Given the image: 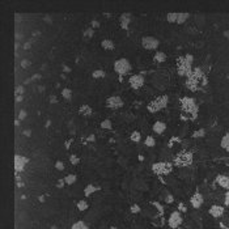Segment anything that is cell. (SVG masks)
I'll use <instances>...</instances> for the list:
<instances>
[{
  "instance_id": "obj_34",
  "label": "cell",
  "mask_w": 229,
  "mask_h": 229,
  "mask_svg": "<svg viewBox=\"0 0 229 229\" xmlns=\"http://www.w3.org/2000/svg\"><path fill=\"white\" fill-rule=\"evenodd\" d=\"M204 134H205V130L204 128H200V130L195 131L194 134H192V136L194 138H202V136H204Z\"/></svg>"
},
{
  "instance_id": "obj_41",
  "label": "cell",
  "mask_w": 229,
  "mask_h": 229,
  "mask_svg": "<svg viewBox=\"0 0 229 229\" xmlns=\"http://www.w3.org/2000/svg\"><path fill=\"white\" fill-rule=\"evenodd\" d=\"M16 93H17V96H21L22 93H24V87H22V85L17 87V88H16Z\"/></svg>"
},
{
  "instance_id": "obj_24",
  "label": "cell",
  "mask_w": 229,
  "mask_h": 229,
  "mask_svg": "<svg viewBox=\"0 0 229 229\" xmlns=\"http://www.w3.org/2000/svg\"><path fill=\"white\" fill-rule=\"evenodd\" d=\"M71 229H89L88 228V225L84 223V221H81V220H79V221H76L75 224H72V227Z\"/></svg>"
},
{
  "instance_id": "obj_25",
  "label": "cell",
  "mask_w": 229,
  "mask_h": 229,
  "mask_svg": "<svg viewBox=\"0 0 229 229\" xmlns=\"http://www.w3.org/2000/svg\"><path fill=\"white\" fill-rule=\"evenodd\" d=\"M88 207H89V204H88V202L87 200H84V199H82V200H79L77 202V210L79 211H87L88 210Z\"/></svg>"
},
{
  "instance_id": "obj_47",
  "label": "cell",
  "mask_w": 229,
  "mask_h": 229,
  "mask_svg": "<svg viewBox=\"0 0 229 229\" xmlns=\"http://www.w3.org/2000/svg\"><path fill=\"white\" fill-rule=\"evenodd\" d=\"M180 210H181L182 212H185V211H186V208H185V205H183V204H182V203L180 204Z\"/></svg>"
},
{
  "instance_id": "obj_49",
  "label": "cell",
  "mask_w": 229,
  "mask_h": 229,
  "mask_svg": "<svg viewBox=\"0 0 229 229\" xmlns=\"http://www.w3.org/2000/svg\"><path fill=\"white\" fill-rule=\"evenodd\" d=\"M21 99H22V96H17V97H16V101H17V102H20Z\"/></svg>"
},
{
  "instance_id": "obj_31",
  "label": "cell",
  "mask_w": 229,
  "mask_h": 229,
  "mask_svg": "<svg viewBox=\"0 0 229 229\" xmlns=\"http://www.w3.org/2000/svg\"><path fill=\"white\" fill-rule=\"evenodd\" d=\"M101 127H102V128H106V130H111V128H113L111 121H110V119H105V121H102V122H101Z\"/></svg>"
},
{
  "instance_id": "obj_3",
  "label": "cell",
  "mask_w": 229,
  "mask_h": 229,
  "mask_svg": "<svg viewBox=\"0 0 229 229\" xmlns=\"http://www.w3.org/2000/svg\"><path fill=\"white\" fill-rule=\"evenodd\" d=\"M168 102H169V97L166 94L160 96V97L155 98L153 101L149 102L148 106H147V109H148L149 113H157V111H160V110H162V109L166 108Z\"/></svg>"
},
{
  "instance_id": "obj_21",
  "label": "cell",
  "mask_w": 229,
  "mask_h": 229,
  "mask_svg": "<svg viewBox=\"0 0 229 229\" xmlns=\"http://www.w3.org/2000/svg\"><path fill=\"white\" fill-rule=\"evenodd\" d=\"M80 114L81 115H85V117H89V115H92L93 114V110H92V108L89 105H87V104H84L82 106H80Z\"/></svg>"
},
{
  "instance_id": "obj_11",
  "label": "cell",
  "mask_w": 229,
  "mask_h": 229,
  "mask_svg": "<svg viewBox=\"0 0 229 229\" xmlns=\"http://www.w3.org/2000/svg\"><path fill=\"white\" fill-rule=\"evenodd\" d=\"M128 82H130L131 88L139 89V88H141L143 85H144V77H143V75H140V74L132 75L130 77V80H128Z\"/></svg>"
},
{
  "instance_id": "obj_16",
  "label": "cell",
  "mask_w": 229,
  "mask_h": 229,
  "mask_svg": "<svg viewBox=\"0 0 229 229\" xmlns=\"http://www.w3.org/2000/svg\"><path fill=\"white\" fill-rule=\"evenodd\" d=\"M216 183H219V186L220 187H223V189H229V177H227V175H224V174H220V175H217L216 177Z\"/></svg>"
},
{
  "instance_id": "obj_26",
  "label": "cell",
  "mask_w": 229,
  "mask_h": 229,
  "mask_svg": "<svg viewBox=\"0 0 229 229\" xmlns=\"http://www.w3.org/2000/svg\"><path fill=\"white\" fill-rule=\"evenodd\" d=\"M144 145H147V147H149V148H152V147H155L156 145V140H155V138L153 136H147L145 138V140H144Z\"/></svg>"
},
{
  "instance_id": "obj_4",
  "label": "cell",
  "mask_w": 229,
  "mask_h": 229,
  "mask_svg": "<svg viewBox=\"0 0 229 229\" xmlns=\"http://www.w3.org/2000/svg\"><path fill=\"white\" fill-rule=\"evenodd\" d=\"M191 164H192V153L191 152L182 151L174 157V165H177V166H180V168L189 166V165H191Z\"/></svg>"
},
{
  "instance_id": "obj_12",
  "label": "cell",
  "mask_w": 229,
  "mask_h": 229,
  "mask_svg": "<svg viewBox=\"0 0 229 229\" xmlns=\"http://www.w3.org/2000/svg\"><path fill=\"white\" fill-rule=\"evenodd\" d=\"M28 162V158L24 157V156L16 155L15 156V169L16 172H22L25 168V164Z\"/></svg>"
},
{
  "instance_id": "obj_53",
  "label": "cell",
  "mask_w": 229,
  "mask_h": 229,
  "mask_svg": "<svg viewBox=\"0 0 229 229\" xmlns=\"http://www.w3.org/2000/svg\"><path fill=\"white\" fill-rule=\"evenodd\" d=\"M39 202H45V197H39Z\"/></svg>"
},
{
  "instance_id": "obj_7",
  "label": "cell",
  "mask_w": 229,
  "mask_h": 229,
  "mask_svg": "<svg viewBox=\"0 0 229 229\" xmlns=\"http://www.w3.org/2000/svg\"><path fill=\"white\" fill-rule=\"evenodd\" d=\"M130 69H131V64H130V62H128L126 58H121V59H118V60H115V63H114V71L117 72L118 75L123 76L126 74H128V72H130Z\"/></svg>"
},
{
  "instance_id": "obj_54",
  "label": "cell",
  "mask_w": 229,
  "mask_h": 229,
  "mask_svg": "<svg viewBox=\"0 0 229 229\" xmlns=\"http://www.w3.org/2000/svg\"><path fill=\"white\" fill-rule=\"evenodd\" d=\"M224 35H225V37H229V32H225V33H224Z\"/></svg>"
},
{
  "instance_id": "obj_23",
  "label": "cell",
  "mask_w": 229,
  "mask_h": 229,
  "mask_svg": "<svg viewBox=\"0 0 229 229\" xmlns=\"http://www.w3.org/2000/svg\"><path fill=\"white\" fill-rule=\"evenodd\" d=\"M64 181H66V185L71 186V185H74L75 182L77 181V177H76L75 174H68V175H66V177H64Z\"/></svg>"
},
{
  "instance_id": "obj_44",
  "label": "cell",
  "mask_w": 229,
  "mask_h": 229,
  "mask_svg": "<svg viewBox=\"0 0 229 229\" xmlns=\"http://www.w3.org/2000/svg\"><path fill=\"white\" fill-rule=\"evenodd\" d=\"M92 26H93V28H98V26H99V22L96 21V20H93V21H92Z\"/></svg>"
},
{
  "instance_id": "obj_17",
  "label": "cell",
  "mask_w": 229,
  "mask_h": 229,
  "mask_svg": "<svg viewBox=\"0 0 229 229\" xmlns=\"http://www.w3.org/2000/svg\"><path fill=\"white\" fill-rule=\"evenodd\" d=\"M165 130H166V123H164V122H156L153 124V131L156 134H162Z\"/></svg>"
},
{
  "instance_id": "obj_33",
  "label": "cell",
  "mask_w": 229,
  "mask_h": 229,
  "mask_svg": "<svg viewBox=\"0 0 229 229\" xmlns=\"http://www.w3.org/2000/svg\"><path fill=\"white\" fill-rule=\"evenodd\" d=\"M93 34H94V29H93V28H88V29H85L84 33H82V35H84V37H87V38L93 37Z\"/></svg>"
},
{
  "instance_id": "obj_42",
  "label": "cell",
  "mask_w": 229,
  "mask_h": 229,
  "mask_svg": "<svg viewBox=\"0 0 229 229\" xmlns=\"http://www.w3.org/2000/svg\"><path fill=\"white\" fill-rule=\"evenodd\" d=\"M165 200H166V203H169V204H170V203H173V202H174V199H173V195H170V194H169L168 197L165 198Z\"/></svg>"
},
{
  "instance_id": "obj_18",
  "label": "cell",
  "mask_w": 229,
  "mask_h": 229,
  "mask_svg": "<svg viewBox=\"0 0 229 229\" xmlns=\"http://www.w3.org/2000/svg\"><path fill=\"white\" fill-rule=\"evenodd\" d=\"M166 60V54L162 51H156V54L153 56V62L155 63H164Z\"/></svg>"
},
{
  "instance_id": "obj_48",
  "label": "cell",
  "mask_w": 229,
  "mask_h": 229,
  "mask_svg": "<svg viewBox=\"0 0 229 229\" xmlns=\"http://www.w3.org/2000/svg\"><path fill=\"white\" fill-rule=\"evenodd\" d=\"M39 77H41V75H34L32 77V80H35V79H39Z\"/></svg>"
},
{
  "instance_id": "obj_29",
  "label": "cell",
  "mask_w": 229,
  "mask_h": 229,
  "mask_svg": "<svg viewBox=\"0 0 229 229\" xmlns=\"http://www.w3.org/2000/svg\"><path fill=\"white\" fill-rule=\"evenodd\" d=\"M62 96H63V98H66V99H71L72 98V91L69 88L62 89Z\"/></svg>"
},
{
  "instance_id": "obj_13",
  "label": "cell",
  "mask_w": 229,
  "mask_h": 229,
  "mask_svg": "<svg viewBox=\"0 0 229 229\" xmlns=\"http://www.w3.org/2000/svg\"><path fill=\"white\" fill-rule=\"evenodd\" d=\"M203 202H204V199H203V197H202V194H199V192L194 194L190 199V203L194 208H200L202 204H203Z\"/></svg>"
},
{
  "instance_id": "obj_9",
  "label": "cell",
  "mask_w": 229,
  "mask_h": 229,
  "mask_svg": "<svg viewBox=\"0 0 229 229\" xmlns=\"http://www.w3.org/2000/svg\"><path fill=\"white\" fill-rule=\"evenodd\" d=\"M168 224H169V227L173 228V229H177L178 227H180V225L182 224L181 212H180V211H174V212H172V215L169 216Z\"/></svg>"
},
{
  "instance_id": "obj_15",
  "label": "cell",
  "mask_w": 229,
  "mask_h": 229,
  "mask_svg": "<svg viewBox=\"0 0 229 229\" xmlns=\"http://www.w3.org/2000/svg\"><path fill=\"white\" fill-rule=\"evenodd\" d=\"M119 21H121V28L127 30L128 25H130V21H131V15L130 13H122L121 17H119Z\"/></svg>"
},
{
  "instance_id": "obj_30",
  "label": "cell",
  "mask_w": 229,
  "mask_h": 229,
  "mask_svg": "<svg viewBox=\"0 0 229 229\" xmlns=\"http://www.w3.org/2000/svg\"><path fill=\"white\" fill-rule=\"evenodd\" d=\"M130 139H131L132 141H135V143L140 141V139H141V135H140V132H139V131H134V132H132V134H131Z\"/></svg>"
},
{
  "instance_id": "obj_6",
  "label": "cell",
  "mask_w": 229,
  "mask_h": 229,
  "mask_svg": "<svg viewBox=\"0 0 229 229\" xmlns=\"http://www.w3.org/2000/svg\"><path fill=\"white\" fill-rule=\"evenodd\" d=\"M173 165L170 162H155L152 165V172L157 175H166L172 172Z\"/></svg>"
},
{
  "instance_id": "obj_38",
  "label": "cell",
  "mask_w": 229,
  "mask_h": 229,
  "mask_svg": "<svg viewBox=\"0 0 229 229\" xmlns=\"http://www.w3.org/2000/svg\"><path fill=\"white\" fill-rule=\"evenodd\" d=\"M29 66H30V62H29L28 59H22L21 60V67L22 68H28Z\"/></svg>"
},
{
  "instance_id": "obj_20",
  "label": "cell",
  "mask_w": 229,
  "mask_h": 229,
  "mask_svg": "<svg viewBox=\"0 0 229 229\" xmlns=\"http://www.w3.org/2000/svg\"><path fill=\"white\" fill-rule=\"evenodd\" d=\"M101 46L104 47V50H108V51H111V50L115 49V45L111 39H104V41L101 42Z\"/></svg>"
},
{
  "instance_id": "obj_27",
  "label": "cell",
  "mask_w": 229,
  "mask_h": 229,
  "mask_svg": "<svg viewBox=\"0 0 229 229\" xmlns=\"http://www.w3.org/2000/svg\"><path fill=\"white\" fill-rule=\"evenodd\" d=\"M92 76H93V79H101V77H105L106 74L104 69H96V71L92 72Z\"/></svg>"
},
{
  "instance_id": "obj_2",
  "label": "cell",
  "mask_w": 229,
  "mask_h": 229,
  "mask_svg": "<svg viewBox=\"0 0 229 229\" xmlns=\"http://www.w3.org/2000/svg\"><path fill=\"white\" fill-rule=\"evenodd\" d=\"M192 55L191 54H187L185 56H181L178 58L177 60V68H178V74L181 76H189L191 74L192 68H191V64H192Z\"/></svg>"
},
{
  "instance_id": "obj_32",
  "label": "cell",
  "mask_w": 229,
  "mask_h": 229,
  "mask_svg": "<svg viewBox=\"0 0 229 229\" xmlns=\"http://www.w3.org/2000/svg\"><path fill=\"white\" fill-rule=\"evenodd\" d=\"M166 18H168L169 22H177L178 13H168V15H166Z\"/></svg>"
},
{
  "instance_id": "obj_43",
  "label": "cell",
  "mask_w": 229,
  "mask_h": 229,
  "mask_svg": "<svg viewBox=\"0 0 229 229\" xmlns=\"http://www.w3.org/2000/svg\"><path fill=\"white\" fill-rule=\"evenodd\" d=\"M225 205H227V207H229V189H228L227 194H225Z\"/></svg>"
},
{
  "instance_id": "obj_37",
  "label": "cell",
  "mask_w": 229,
  "mask_h": 229,
  "mask_svg": "<svg viewBox=\"0 0 229 229\" xmlns=\"http://www.w3.org/2000/svg\"><path fill=\"white\" fill-rule=\"evenodd\" d=\"M55 168L58 169V170H64V164H63L62 161H56L55 162Z\"/></svg>"
},
{
  "instance_id": "obj_51",
  "label": "cell",
  "mask_w": 229,
  "mask_h": 229,
  "mask_svg": "<svg viewBox=\"0 0 229 229\" xmlns=\"http://www.w3.org/2000/svg\"><path fill=\"white\" fill-rule=\"evenodd\" d=\"M88 140H89V141H92V140L94 141V135H92V136H89V138H88Z\"/></svg>"
},
{
  "instance_id": "obj_1",
  "label": "cell",
  "mask_w": 229,
  "mask_h": 229,
  "mask_svg": "<svg viewBox=\"0 0 229 229\" xmlns=\"http://www.w3.org/2000/svg\"><path fill=\"white\" fill-rule=\"evenodd\" d=\"M200 80L203 81V85L207 84V79H205L204 74L202 72V68H194L191 71V74L187 76V80H186V87H187L190 91H198L199 88V82Z\"/></svg>"
},
{
  "instance_id": "obj_39",
  "label": "cell",
  "mask_w": 229,
  "mask_h": 229,
  "mask_svg": "<svg viewBox=\"0 0 229 229\" xmlns=\"http://www.w3.org/2000/svg\"><path fill=\"white\" fill-rule=\"evenodd\" d=\"M18 118H20V121L25 119V118H26V111H25V110H20V113H18Z\"/></svg>"
},
{
  "instance_id": "obj_19",
  "label": "cell",
  "mask_w": 229,
  "mask_h": 229,
  "mask_svg": "<svg viewBox=\"0 0 229 229\" xmlns=\"http://www.w3.org/2000/svg\"><path fill=\"white\" fill-rule=\"evenodd\" d=\"M99 190H101V187H97V186H93V185H88L87 187L84 189V195L85 197H91L93 192L99 191Z\"/></svg>"
},
{
  "instance_id": "obj_40",
  "label": "cell",
  "mask_w": 229,
  "mask_h": 229,
  "mask_svg": "<svg viewBox=\"0 0 229 229\" xmlns=\"http://www.w3.org/2000/svg\"><path fill=\"white\" fill-rule=\"evenodd\" d=\"M64 185H66V181H64V178H63V180H59V181H58V183H56V187L62 189V187H64Z\"/></svg>"
},
{
  "instance_id": "obj_45",
  "label": "cell",
  "mask_w": 229,
  "mask_h": 229,
  "mask_svg": "<svg viewBox=\"0 0 229 229\" xmlns=\"http://www.w3.org/2000/svg\"><path fill=\"white\" fill-rule=\"evenodd\" d=\"M24 135H25V136H30V135H32V131L25 130V131H24Z\"/></svg>"
},
{
  "instance_id": "obj_10",
  "label": "cell",
  "mask_w": 229,
  "mask_h": 229,
  "mask_svg": "<svg viewBox=\"0 0 229 229\" xmlns=\"http://www.w3.org/2000/svg\"><path fill=\"white\" fill-rule=\"evenodd\" d=\"M123 106V99L119 96H111L106 99V108L109 109H119Z\"/></svg>"
},
{
  "instance_id": "obj_36",
  "label": "cell",
  "mask_w": 229,
  "mask_h": 229,
  "mask_svg": "<svg viewBox=\"0 0 229 229\" xmlns=\"http://www.w3.org/2000/svg\"><path fill=\"white\" fill-rule=\"evenodd\" d=\"M131 212L132 214H139V212H140V207H139L138 204H132L131 205Z\"/></svg>"
},
{
  "instance_id": "obj_35",
  "label": "cell",
  "mask_w": 229,
  "mask_h": 229,
  "mask_svg": "<svg viewBox=\"0 0 229 229\" xmlns=\"http://www.w3.org/2000/svg\"><path fill=\"white\" fill-rule=\"evenodd\" d=\"M69 161H71V164H72V165H77L79 162H80V158H79L76 155H72L71 157H69Z\"/></svg>"
},
{
  "instance_id": "obj_14",
  "label": "cell",
  "mask_w": 229,
  "mask_h": 229,
  "mask_svg": "<svg viewBox=\"0 0 229 229\" xmlns=\"http://www.w3.org/2000/svg\"><path fill=\"white\" fill-rule=\"evenodd\" d=\"M208 214H210L212 217L219 219V217H221L224 215V208L221 207V205H216V204H215V205H212V207L210 208Z\"/></svg>"
},
{
  "instance_id": "obj_52",
  "label": "cell",
  "mask_w": 229,
  "mask_h": 229,
  "mask_svg": "<svg viewBox=\"0 0 229 229\" xmlns=\"http://www.w3.org/2000/svg\"><path fill=\"white\" fill-rule=\"evenodd\" d=\"M71 141H72V140H68L67 143H66V148H68V147H69V144H71Z\"/></svg>"
},
{
  "instance_id": "obj_28",
  "label": "cell",
  "mask_w": 229,
  "mask_h": 229,
  "mask_svg": "<svg viewBox=\"0 0 229 229\" xmlns=\"http://www.w3.org/2000/svg\"><path fill=\"white\" fill-rule=\"evenodd\" d=\"M190 17L189 13H178V18H177V24H183V22Z\"/></svg>"
},
{
  "instance_id": "obj_5",
  "label": "cell",
  "mask_w": 229,
  "mask_h": 229,
  "mask_svg": "<svg viewBox=\"0 0 229 229\" xmlns=\"http://www.w3.org/2000/svg\"><path fill=\"white\" fill-rule=\"evenodd\" d=\"M181 105H182V110L186 113H191L192 117H197L198 113V106L195 104V99L191 97H183L181 99Z\"/></svg>"
},
{
  "instance_id": "obj_50",
  "label": "cell",
  "mask_w": 229,
  "mask_h": 229,
  "mask_svg": "<svg viewBox=\"0 0 229 229\" xmlns=\"http://www.w3.org/2000/svg\"><path fill=\"white\" fill-rule=\"evenodd\" d=\"M50 101H51V102H56V97H55V96H52V97L50 98Z\"/></svg>"
},
{
  "instance_id": "obj_8",
  "label": "cell",
  "mask_w": 229,
  "mask_h": 229,
  "mask_svg": "<svg viewBox=\"0 0 229 229\" xmlns=\"http://www.w3.org/2000/svg\"><path fill=\"white\" fill-rule=\"evenodd\" d=\"M141 45H143V47L147 49V50H156L158 47V45H160V41H158L157 38L148 35V37L141 38Z\"/></svg>"
},
{
  "instance_id": "obj_22",
  "label": "cell",
  "mask_w": 229,
  "mask_h": 229,
  "mask_svg": "<svg viewBox=\"0 0 229 229\" xmlns=\"http://www.w3.org/2000/svg\"><path fill=\"white\" fill-rule=\"evenodd\" d=\"M220 145H221V148H224L225 151L229 152V134H225L223 136V139L220 141Z\"/></svg>"
},
{
  "instance_id": "obj_55",
  "label": "cell",
  "mask_w": 229,
  "mask_h": 229,
  "mask_svg": "<svg viewBox=\"0 0 229 229\" xmlns=\"http://www.w3.org/2000/svg\"><path fill=\"white\" fill-rule=\"evenodd\" d=\"M110 229H118V228H115V227H111Z\"/></svg>"
},
{
  "instance_id": "obj_46",
  "label": "cell",
  "mask_w": 229,
  "mask_h": 229,
  "mask_svg": "<svg viewBox=\"0 0 229 229\" xmlns=\"http://www.w3.org/2000/svg\"><path fill=\"white\" fill-rule=\"evenodd\" d=\"M32 46V42H26V43L24 45V49H29Z\"/></svg>"
}]
</instances>
